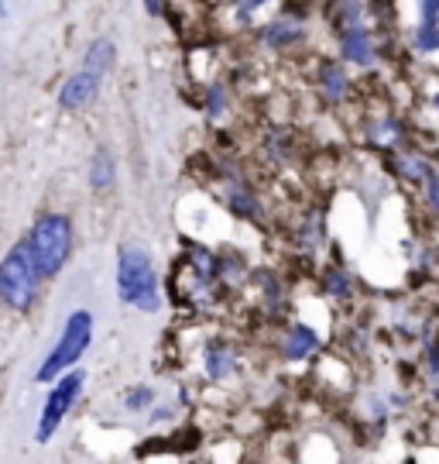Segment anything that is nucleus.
<instances>
[{
	"label": "nucleus",
	"mask_w": 439,
	"mask_h": 464,
	"mask_svg": "<svg viewBox=\"0 0 439 464\" xmlns=\"http://www.w3.org/2000/svg\"><path fill=\"white\" fill-rule=\"evenodd\" d=\"M412 45L423 55H433L439 52V21H419L415 32H412Z\"/></svg>",
	"instance_id": "6ab92c4d"
},
{
	"label": "nucleus",
	"mask_w": 439,
	"mask_h": 464,
	"mask_svg": "<svg viewBox=\"0 0 439 464\" xmlns=\"http://www.w3.org/2000/svg\"><path fill=\"white\" fill-rule=\"evenodd\" d=\"M114 183H117V155L103 145L90 159V189L93 193H107V189H114Z\"/></svg>",
	"instance_id": "ddd939ff"
},
{
	"label": "nucleus",
	"mask_w": 439,
	"mask_h": 464,
	"mask_svg": "<svg viewBox=\"0 0 439 464\" xmlns=\"http://www.w3.org/2000/svg\"><path fill=\"white\" fill-rule=\"evenodd\" d=\"M224 203L230 207V214L241 217V220H258V217L264 214L258 193H254L241 176H234V179L224 186Z\"/></svg>",
	"instance_id": "1a4fd4ad"
},
{
	"label": "nucleus",
	"mask_w": 439,
	"mask_h": 464,
	"mask_svg": "<svg viewBox=\"0 0 439 464\" xmlns=\"http://www.w3.org/2000/svg\"><path fill=\"white\" fill-rule=\"evenodd\" d=\"M203 372L210 382H227L237 372V354L227 341H210L203 348Z\"/></svg>",
	"instance_id": "9d476101"
},
{
	"label": "nucleus",
	"mask_w": 439,
	"mask_h": 464,
	"mask_svg": "<svg viewBox=\"0 0 439 464\" xmlns=\"http://www.w3.org/2000/svg\"><path fill=\"white\" fill-rule=\"evenodd\" d=\"M320 334L312 331L310 324H292L289 334H285V344H282V354H285V362H306L312 358L316 351H320Z\"/></svg>",
	"instance_id": "9b49d317"
},
{
	"label": "nucleus",
	"mask_w": 439,
	"mask_h": 464,
	"mask_svg": "<svg viewBox=\"0 0 439 464\" xmlns=\"http://www.w3.org/2000/svg\"><path fill=\"white\" fill-rule=\"evenodd\" d=\"M264 4H268V0H234V11H237V21H241V24H247V21H251V17L258 14V11L264 7Z\"/></svg>",
	"instance_id": "5701e85b"
},
{
	"label": "nucleus",
	"mask_w": 439,
	"mask_h": 464,
	"mask_svg": "<svg viewBox=\"0 0 439 464\" xmlns=\"http://www.w3.org/2000/svg\"><path fill=\"white\" fill-rule=\"evenodd\" d=\"M320 245H323V217L310 214L306 220H302V248L316 251Z\"/></svg>",
	"instance_id": "412c9836"
},
{
	"label": "nucleus",
	"mask_w": 439,
	"mask_h": 464,
	"mask_svg": "<svg viewBox=\"0 0 439 464\" xmlns=\"http://www.w3.org/2000/svg\"><path fill=\"white\" fill-rule=\"evenodd\" d=\"M141 4H145L148 17H162L165 14V0H141Z\"/></svg>",
	"instance_id": "cd10ccee"
},
{
	"label": "nucleus",
	"mask_w": 439,
	"mask_h": 464,
	"mask_svg": "<svg viewBox=\"0 0 439 464\" xmlns=\"http://www.w3.org/2000/svg\"><path fill=\"white\" fill-rule=\"evenodd\" d=\"M114 63H117V45H114V38H107V34L93 38V42L86 45V52H82V66L100 72V76H107V72L114 69Z\"/></svg>",
	"instance_id": "4468645a"
},
{
	"label": "nucleus",
	"mask_w": 439,
	"mask_h": 464,
	"mask_svg": "<svg viewBox=\"0 0 439 464\" xmlns=\"http://www.w3.org/2000/svg\"><path fill=\"white\" fill-rule=\"evenodd\" d=\"M11 17V7H7V0H0V24Z\"/></svg>",
	"instance_id": "c85d7f7f"
},
{
	"label": "nucleus",
	"mask_w": 439,
	"mask_h": 464,
	"mask_svg": "<svg viewBox=\"0 0 439 464\" xmlns=\"http://www.w3.org/2000/svg\"><path fill=\"white\" fill-rule=\"evenodd\" d=\"M323 289L329 299H350L354 296V276L347 272V268H329L323 276Z\"/></svg>",
	"instance_id": "a211bd4d"
},
{
	"label": "nucleus",
	"mask_w": 439,
	"mask_h": 464,
	"mask_svg": "<svg viewBox=\"0 0 439 464\" xmlns=\"http://www.w3.org/2000/svg\"><path fill=\"white\" fill-rule=\"evenodd\" d=\"M224 114H227V90L220 83H213L210 90H206V117H210V121H220Z\"/></svg>",
	"instance_id": "4be33fe9"
},
{
	"label": "nucleus",
	"mask_w": 439,
	"mask_h": 464,
	"mask_svg": "<svg viewBox=\"0 0 439 464\" xmlns=\"http://www.w3.org/2000/svg\"><path fill=\"white\" fill-rule=\"evenodd\" d=\"M93 331H97V320L90 310H72V314L65 316L62 324V334H59V341L49 348V354L42 358V365L34 372V379L38 382H55L59 375H65L69 368H76L82 362V354L90 351L93 344Z\"/></svg>",
	"instance_id": "20e7f679"
},
{
	"label": "nucleus",
	"mask_w": 439,
	"mask_h": 464,
	"mask_svg": "<svg viewBox=\"0 0 439 464\" xmlns=\"http://www.w3.org/2000/svg\"><path fill=\"white\" fill-rule=\"evenodd\" d=\"M388 166L402 176V179H408V183H425L429 176H433V166L425 162L423 155H415V151H398V155H391Z\"/></svg>",
	"instance_id": "2eb2a0df"
},
{
	"label": "nucleus",
	"mask_w": 439,
	"mask_h": 464,
	"mask_svg": "<svg viewBox=\"0 0 439 464\" xmlns=\"http://www.w3.org/2000/svg\"><path fill=\"white\" fill-rule=\"evenodd\" d=\"M103 80H107V76H100V72H93V69H86V66H80L76 72H69L65 83L59 86V93H55L59 107H62L65 114H80L86 107H93L100 97Z\"/></svg>",
	"instance_id": "423d86ee"
},
{
	"label": "nucleus",
	"mask_w": 439,
	"mask_h": 464,
	"mask_svg": "<svg viewBox=\"0 0 439 464\" xmlns=\"http://www.w3.org/2000/svg\"><path fill=\"white\" fill-rule=\"evenodd\" d=\"M354 24H364V0H337V7H333V28H337V34L354 28Z\"/></svg>",
	"instance_id": "f3484780"
},
{
	"label": "nucleus",
	"mask_w": 439,
	"mask_h": 464,
	"mask_svg": "<svg viewBox=\"0 0 439 464\" xmlns=\"http://www.w3.org/2000/svg\"><path fill=\"white\" fill-rule=\"evenodd\" d=\"M120 406L128 413H148L155 406V389L151 385H130L128 392H124V399H120Z\"/></svg>",
	"instance_id": "aec40b11"
},
{
	"label": "nucleus",
	"mask_w": 439,
	"mask_h": 464,
	"mask_svg": "<svg viewBox=\"0 0 439 464\" xmlns=\"http://www.w3.org/2000/svg\"><path fill=\"white\" fill-rule=\"evenodd\" d=\"M117 296L138 314L162 310V279L141 245H120L117 251Z\"/></svg>",
	"instance_id": "f257e3e1"
},
{
	"label": "nucleus",
	"mask_w": 439,
	"mask_h": 464,
	"mask_svg": "<svg viewBox=\"0 0 439 464\" xmlns=\"http://www.w3.org/2000/svg\"><path fill=\"white\" fill-rule=\"evenodd\" d=\"M419 21H439V0H419Z\"/></svg>",
	"instance_id": "a878e982"
},
{
	"label": "nucleus",
	"mask_w": 439,
	"mask_h": 464,
	"mask_svg": "<svg viewBox=\"0 0 439 464\" xmlns=\"http://www.w3.org/2000/svg\"><path fill=\"white\" fill-rule=\"evenodd\" d=\"M320 90L329 103H343L347 93H350V72H347V63L343 59H326L320 66Z\"/></svg>",
	"instance_id": "f8f14e48"
},
{
	"label": "nucleus",
	"mask_w": 439,
	"mask_h": 464,
	"mask_svg": "<svg viewBox=\"0 0 439 464\" xmlns=\"http://www.w3.org/2000/svg\"><path fill=\"white\" fill-rule=\"evenodd\" d=\"M433 107H436V111H439V93H436V97H433Z\"/></svg>",
	"instance_id": "c756f323"
},
{
	"label": "nucleus",
	"mask_w": 439,
	"mask_h": 464,
	"mask_svg": "<svg viewBox=\"0 0 439 464\" xmlns=\"http://www.w3.org/2000/svg\"><path fill=\"white\" fill-rule=\"evenodd\" d=\"M425 203H429V207L439 214V176H436V172L425 179Z\"/></svg>",
	"instance_id": "393cba45"
},
{
	"label": "nucleus",
	"mask_w": 439,
	"mask_h": 464,
	"mask_svg": "<svg viewBox=\"0 0 439 464\" xmlns=\"http://www.w3.org/2000/svg\"><path fill=\"white\" fill-rule=\"evenodd\" d=\"M261 42L275 52H289V49H295L299 42H306V24L292 14L275 17V21H268V24L261 28Z\"/></svg>",
	"instance_id": "6e6552de"
},
{
	"label": "nucleus",
	"mask_w": 439,
	"mask_h": 464,
	"mask_svg": "<svg viewBox=\"0 0 439 464\" xmlns=\"http://www.w3.org/2000/svg\"><path fill=\"white\" fill-rule=\"evenodd\" d=\"M425 368H429V375L439 382V348L436 344H429V348H425Z\"/></svg>",
	"instance_id": "bb28decb"
},
{
	"label": "nucleus",
	"mask_w": 439,
	"mask_h": 464,
	"mask_svg": "<svg viewBox=\"0 0 439 464\" xmlns=\"http://www.w3.org/2000/svg\"><path fill=\"white\" fill-rule=\"evenodd\" d=\"M42 282L45 279H42V272L34 266L28 237H21L14 248H7V255L0 258V303L11 314H28L38 303Z\"/></svg>",
	"instance_id": "7ed1b4c3"
},
{
	"label": "nucleus",
	"mask_w": 439,
	"mask_h": 464,
	"mask_svg": "<svg viewBox=\"0 0 439 464\" xmlns=\"http://www.w3.org/2000/svg\"><path fill=\"white\" fill-rule=\"evenodd\" d=\"M367 141L377 145V149H395L406 141V124L398 117H381L367 128Z\"/></svg>",
	"instance_id": "dca6fc26"
},
{
	"label": "nucleus",
	"mask_w": 439,
	"mask_h": 464,
	"mask_svg": "<svg viewBox=\"0 0 439 464\" xmlns=\"http://www.w3.org/2000/svg\"><path fill=\"white\" fill-rule=\"evenodd\" d=\"M337 38H340V59L347 66L367 69L377 63V42L367 24H354V28L340 32Z\"/></svg>",
	"instance_id": "0eeeda50"
},
{
	"label": "nucleus",
	"mask_w": 439,
	"mask_h": 464,
	"mask_svg": "<svg viewBox=\"0 0 439 464\" xmlns=\"http://www.w3.org/2000/svg\"><path fill=\"white\" fill-rule=\"evenodd\" d=\"M28 237V248H32V258L42 279L49 282L55 279L59 272L65 268V262L72 258V245H76V227L69 214H42L32 224V231L24 234Z\"/></svg>",
	"instance_id": "f03ea898"
},
{
	"label": "nucleus",
	"mask_w": 439,
	"mask_h": 464,
	"mask_svg": "<svg viewBox=\"0 0 439 464\" xmlns=\"http://www.w3.org/2000/svg\"><path fill=\"white\" fill-rule=\"evenodd\" d=\"M172 416H176V406H172V402H155V406H151V410H148V423H168V420H172Z\"/></svg>",
	"instance_id": "b1692460"
},
{
	"label": "nucleus",
	"mask_w": 439,
	"mask_h": 464,
	"mask_svg": "<svg viewBox=\"0 0 439 464\" xmlns=\"http://www.w3.org/2000/svg\"><path fill=\"white\" fill-rule=\"evenodd\" d=\"M82 385H86V372L82 368H69L65 375H59V379L52 382L49 396L42 402V413H38V427H34V440L38 444H49L52 437L59 433L65 416L72 413V406L80 402Z\"/></svg>",
	"instance_id": "39448f33"
}]
</instances>
